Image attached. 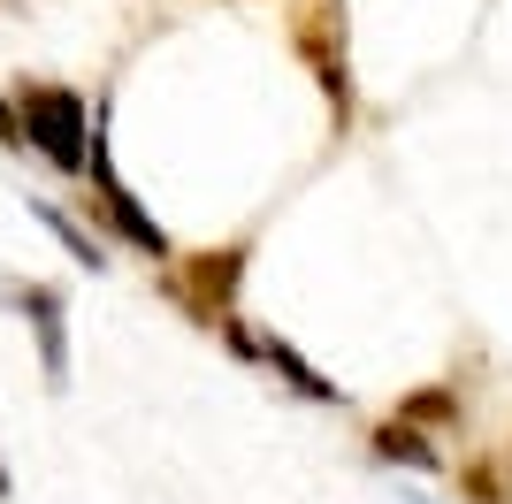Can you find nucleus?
Returning a JSON list of instances; mask_svg holds the SVG:
<instances>
[{
	"mask_svg": "<svg viewBox=\"0 0 512 504\" xmlns=\"http://www.w3.org/2000/svg\"><path fill=\"white\" fill-rule=\"evenodd\" d=\"M291 46H299V62L314 69V92H321V107H329V123L352 130V115H360V77H352L344 0H299V8H291Z\"/></svg>",
	"mask_w": 512,
	"mask_h": 504,
	"instance_id": "1",
	"label": "nucleus"
},
{
	"mask_svg": "<svg viewBox=\"0 0 512 504\" xmlns=\"http://www.w3.org/2000/svg\"><path fill=\"white\" fill-rule=\"evenodd\" d=\"M16 123H23V146L39 153V161H54L62 176H85L92 168V107H85V92H69V84H31L23 77L16 92Z\"/></svg>",
	"mask_w": 512,
	"mask_h": 504,
	"instance_id": "2",
	"label": "nucleus"
},
{
	"mask_svg": "<svg viewBox=\"0 0 512 504\" xmlns=\"http://www.w3.org/2000/svg\"><path fill=\"white\" fill-rule=\"evenodd\" d=\"M245 275H253V245H207V252H184L169 268V298L199 329H230L237 298H245Z\"/></svg>",
	"mask_w": 512,
	"mask_h": 504,
	"instance_id": "3",
	"label": "nucleus"
},
{
	"mask_svg": "<svg viewBox=\"0 0 512 504\" xmlns=\"http://www.w3.org/2000/svg\"><path fill=\"white\" fill-rule=\"evenodd\" d=\"M92 199H100V214H107V230L123 237L130 252H146V260H176V245H169V230L153 222L146 207H138V191L123 184V168L107 161V130H92Z\"/></svg>",
	"mask_w": 512,
	"mask_h": 504,
	"instance_id": "4",
	"label": "nucleus"
},
{
	"mask_svg": "<svg viewBox=\"0 0 512 504\" xmlns=\"http://www.w3.org/2000/svg\"><path fill=\"white\" fill-rule=\"evenodd\" d=\"M16 314L31 321L39 336V359H46V390H69V329H62V291L54 283H8Z\"/></svg>",
	"mask_w": 512,
	"mask_h": 504,
	"instance_id": "5",
	"label": "nucleus"
},
{
	"mask_svg": "<svg viewBox=\"0 0 512 504\" xmlns=\"http://www.w3.org/2000/svg\"><path fill=\"white\" fill-rule=\"evenodd\" d=\"M367 451L383 466H406V474H444V451H436V436L428 428H413L406 413H383L375 428H367Z\"/></svg>",
	"mask_w": 512,
	"mask_h": 504,
	"instance_id": "6",
	"label": "nucleus"
},
{
	"mask_svg": "<svg viewBox=\"0 0 512 504\" xmlns=\"http://www.w3.org/2000/svg\"><path fill=\"white\" fill-rule=\"evenodd\" d=\"M260 367H268V375H276L283 390H299L306 405H344V390H337V382L321 375V367L299 352V344H291V336H276V329L260 336Z\"/></svg>",
	"mask_w": 512,
	"mask_h": 504,
	"instance_id": "7",
	"label": "nucleus"
},
{
	"mask_svg": "<svg viewBox=\"0 0 512 504\" xmlns=\"http://www.w3.org/2000/svg\"><path fill=\"white\" fill-rule=\"evenodd\" d=\"M398 413H406L413 428H428V436H459V428H467V398H459L451 382H421V390H406Z\"/></svg>",
	"mask_w": 512,
	"mask_h": 504,
	"instance_id": "8",
	"label": "nucleus"
},
{
	"mask_svg": "<svg viewBox=\"0 0 512 504\" xmlns=\"http://www.w3.org/2000/svg\"><path fill=\"white\" fill-rule=\"evenodd\" d=\"M451 482H459V497L467 504H512V466H505V451H482V459H459V474H451Z\"/></svg>",
	"mask_w": 512,
	"mask_h": 504,
	"instance_id": "9",
	"label": "nucleus"
},
{
	"mask_svg": "<svg viewBox=\"0 0 512 504\" xmlns=\"http://www.w3.org/2000/svg\"><path fill=\"white\" fill-rule=\"evenodd\" d=\"M31 214H39L46 230L62 237V252H69V260H77V268H92V275L107 268V252H100V237H92L85 222H77V214H62V207H46V199H31Z\"/></svg>",
	"mask_w": 512,
	"mask_h": 504,
	"instance_id": "10",
	"label": "nucleus"
},
{
	"mask_svg": "<svg viewBox=\"0 0 512 504\" xmlns=\"http://www.w3.org/2000/svg\"><path fill=\"white\" fill-rule=\"evenodd\" d=\"M0 146H23V123H16V100L0 92Z\"/></svg>",
	"mask_w": 512,
	"mask_h": 504,
	"instance_id": "11",
	"label": "nucleus"
},
{
	"mask_svg": "<svg viewBox=\"0 0 512 504\" xmlns=\"http://www.w3.org/2000/svg\"><path fill=\"white\" fill-rule=\"evenodd\" d=\"M0 497H8V466H0Z\"/></svg>",
	"mask_w": 512,
	"mask_h": 504,
	"instance_id": "12",
	"label": "nucleus"
},
{
	"mask_svg": "<svg viewBox=\"0 0 512 504\" xmlns=\"http://www.w3.org/2000/svg\"><path fill=\"white\" fill-rule=\"evenodd\" d=\"M413 504H428V497H413Z\"/></svg>",
	"mask_w": 512,
	"mask_h": 504,
	"instance_id": "13",
	"label": "nucleus"
}]
</instances>
